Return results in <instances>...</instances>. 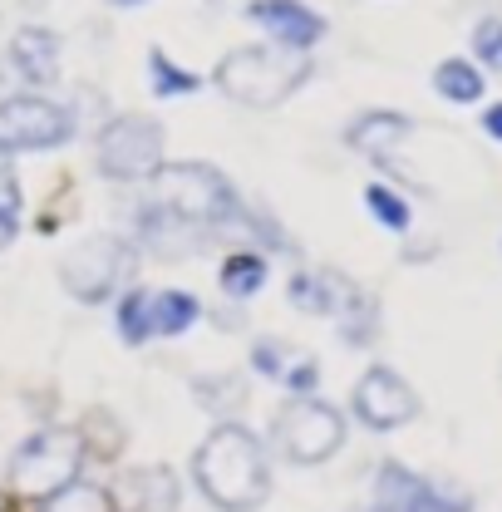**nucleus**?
Instances as JSON below:
<instances>
[{"instance_id":"f257e3e1","label":"nucleus","mask_w":502,"mask_h":512,"mask_svg":"<svg viewBox=\"0 0 502 512\" xmlns=\"http://www.w3.org/2000/svg\"><path fill=\"white\" fill-rule=\"evenodd\" d=\"M192 478L217 512H256L271 493L266 448L242 424H217L192 453Z\"/></svg>"},{"instance_id":"f03ea898","label":"nucleus","mask_w":502,"mask_h":512,"mask_svg":"<svg viewBox=\"0 0 502 512\" xmlns=\"http://www.w3.org/2000/svg\"><path fill=\"white\" fill-rule=\"evenodd\" d=\"M153 207L188 222V227H227L242 217V197L232 188L227 173H217L212 163H163L153 178Z\"/></svg>"},{"instance_id":"7ed1b4c3","label":"nucleus","mask_w":502,"mask_h":512,"mask_svg":"<svg viewBox=\"0 0 502 512\" xmlns=\"http://www.w3.org/2000/svg\"><path fill=\"white\" fill-rule=\"evenodd\" d=\"M306 79H311V60L296 50H281V45L232 50L217 60V74H212V84L247 109H271V104L291 99Z\"/></svg>"},{"instance_id":"20e7f679","label":"nucleus","mask_w":502,"mask_h":512,"mask_svg":"<svg viewBox=\"0 0 502 512\" xmlns=\"http://www.w3.org/2000/svg\"><path fill=\"white\" fill-rule=\"evenodd\" d=\"M79 468H84V439L74 429H40V434H30L25 444L15 448L10 488H15V498L45 503L60 488L79 483Z\"/></svg>"},{"instance_id":"39448f33","label":"nucleus","mask_w":502,"mask_h":512,"mask_svg":"<svg viewBox=\"0 0 502 512\" xmlns=\"http://www.w3.org/2000/svg\"><path fill=\"white\" fill-rule=\"evenodd\" d=\"M94 158H99V173L114 178V183H143L163 168V128L153 119H109L99 128V143H94Z\"/></svg>"},{"instance_id":"423d86ee","label":"nucleus","mask_w":502,"mask_h":512,"mask_svg":"<svg viewBox=\"0 0 502 512\" xmlns=\"http://www.w3.org/2000/svg\"><path fill=\"white\" fill-rule=\"evenodd\" d=\"M276 444L281 453L291 458V463H301V468H311V463H325L335 448L345 444V419H340V409L335 404H325V399H291L281 414H276Z\"/></svg>"},{"instance_id":"0eeeda50","label":"nucleus","mask_w":502,"mask_h":512,"mask_svg":"<svg viewBox=\"0 0 502 512\" xmlns=\"http://www.w3.org/2000/svg\"><path fill=\"white\" fill-rule=\"evenodd\" d=\"M128 271H133V252H128L124 237H89V242H79L74 252L64 256L60 266L64 291L79 296L84 306L109 301L128 281Z\"/></svg>"},{"instance_id":"6e6552de","label":"nucleus","mask_w":502,"mask_h":512,"mask_svg":"<svg viewBox=\"0 0 502 512\" xmlns=\"http://www.w3.org/2000/svg\"><path fill=\"white\" fill-rule=\"evenodd\" d=\"M74 128H79V119L64 104L45 99V94L0 99V148L5 153H15V148H35V153L60 148V143L74 138Z\"/></svg>"},{"instance_id":"1a4fd4ad","label":"nucleus","mask_w":502,"mask_h":512,"mask_svg":"<svg viewBox=\"0 0 502 512\" xmlns=\"http://www.w3.org/2000/svg\"><path fill=\"white\" fill-rule=\"evenodd\" d=\"M473 503L453 488H443L434 478L404 468V463H384L375 473V512H468Z\"/></svg>"},{"instance_id":"9d476101","label":"nucleus","mask_w":502,"mask_h":512,"mask_svg":"<svg viewBox=\"0 0 502 512\" xmlns=\"http://www.w3.org/2000/svg\"><path fill=\"white\" fill-rule=\"evenodd\" d=\"M419 414V394L409 389L404 375H394L389 365H375V370H365L360 384H355V419L365 424V429H404L409 419Z\"/></svg>"},{"instance_id":"9b49d317","label":"nucleus","mask_w":502,"mask_h":512,"mask_svg":"<svg viewBox=\"0 0 502 512\" xmlns=\"http://www.w3.org/2000/svg\"><path fill=\"white\" fill-rule=\"evenodd\" d=\"M247 20L261 25L281 50H296V55H306L315 40L325 35V20L315 15L311 5H301V0H251Z\"/></svg>"},{"instance_id":"f8f14e48","label":"nucleus","mask_w":502,"mask_h":512,"mask_svg":"<svg viewBox=\"0 0 502 512\" xmlns=\"http://www.w3.org/2000/svg\"><path fill=\"white\" fill-rule=\"evenodd\" d=\"M109 498L114 512H178V478L173 468H128Z\"/></svg>"},{"instance_id":"ddd939ff","label":"nucleus","mask_w":502,"mask_h":512,"mask_svg":"<svg viewBox=\"0 0 502 512\" xmlns=\"http://www.w3.org/2000/svg\"><path fill=\"white\" fill-rule=\"evenodd\" d=\"M60 35L45 30V25H25L15 40H10V64L25 84H55L60 79Z\"/></svg>"},{"instance_id":"4468645a","label":"nucleus","mask_w":502,"mask_h":512,"mask_svg":"<svg viewBox=\"0 0 502 512\" xmlns=\"http://www.w3.org/2000/svg\"><path fill=\"white\" fill-rule=\"evenodd\" d=\"M414 133V119H404V114H389V109H370V114H360L355 124H350V148H360L365 158H375V163H394V148L404 143Z\"/></svg>"},{"instance_id":"2eb2a0df","label":"nucleus","mask_w":502,"mask_h":512,"mask_svg":"<svg viewBox=\"0 0 502 512\" xmlns=\"http://www.w3.org/2000/svg\"><path fill=\"white\" fill-rule=\"evenodd\" d=\"M202 316V301L188 291H153V335H183Z\"/></svg>"},{"instance_id":"dca6fc26","label":"nucleus","mask_w":502,"mask_h":512,"mask_svg":"<svg viewBox=\"0 0 502 512\" xmlns=\"http://www.w3.org/2000/svg\"><path fill=\"white\" fill-rule=\"evenodd\" d=\"M434 89L448 104H478L483 99V69L468 60H443L434 69Z\"/></svg>"},{"instance_id":"f3484780","label":"nucleus","mask_w":502,"mask_h":512,"mask_svg":"<svg viewBox=\"0 0 502 512\" xmlns=\"http://www.w3.org/2000/svg\"><path fill=\"white\" fill-rule=\"evenodd\" d=\"M266 286V261L256 252H232L222 261V291L227 296H237V301H247Z\"/></svg>"},{"instance_id":"a211bd4d","label":"nucleus","mask_w":502,"mask_h":512,"mask_svg":"<svg viewBox=\"0 0 502 512\" xmlns=\"http://www.w3.org/2000/svg\"><path fill=\"white\" fill-rule=\"evenodd\" d=\"M119 335H124V345H143V340H153V291H128L124 301H119Z\"/></svg>"},{"instance_id":"6ab92c4d","label":"nucleus","mask_w":502,"mask_h":512,"mask_svg":"<svg viewBox=\"0 0 502 512\" xmlns=\"http://www.w3.org/2000/svg\"><path fill=\"white\" fill-rule=\"evenodd\" d=\"M148 84H153V94H163V99H183V94H197V74L183 69V64H173L163 50H153L148 55Z\"/></svg>"},{"instance_id":"aec40b11","label":"nucleus","mask_w":502,"mask_h":512,"mask_svg":"<svg viewBox=\"0 0 502 512\" xmlns=\"http://www.w3.org/2000/svg\"><path fill=\"white\" fill-rule=\"evenodd\" d=\"M40 512H114V498L99 483H69L55 498H45Z\"/></svg>"},{"instance_id":"412c9836","label":"nucleus","mask_w":502,"mask_h":512,"mask_svg":"<svg viewBox=\"0 0 502 512\" xmlns=\"http://www.w3.org/2000/svg\"><path fill=\"white\" fill-rule=\"evenodd\" d=\"M365 202H370V212H375L379 227H389V232H409V202H404L394 188L370 183V188H365Z\"/></svg>"},{"instance_id":"4be33fe9","label":"nucleus","mask_w":502,"mask_h":512,"mask_svg":"<svg viewBox=\"0 0 502 512\" xmlns=\"http://www.w3.org/2000/svg\"><path fill=\"white\" fill-rule=\"evenodd\" d=\"M197 399L212 409V414H227V409H242L247 404V384L237 380V375H217V380H197Z\"/></svg>"},{"instance_id":"5701e85b","label":"nucleus","mask_w":502,"mask_h":512,"mask_svg":"<svg viewBox=\"0 0 502 512\" xmlns=\"http://www.w3.org/2000/svg\"><path fill=\"white\" fill-rule=\"evenodd\" d=\"M473 55H478V64H488L493 74H502V20L498 15H488V20L473 25Z\"/></svg>"},{"instance_id":"b1692460","label":"nucleus","mask_w":502,"mask_h":512,"mask_svg":"<svg viewBox=\"0 0 502 512\" xmlns=\"http://www.w3.org/2000/svg\"><path fill=\"white\" fill-rule=\"evenodd\" d=\"M251 365H256V375L281 380V375H286V345H281V340H256V345H251Z\"/></svg>"},{"instance_id":"393cba45","label":"nucleus","mask_w":502,"mask_h":512,"mask_svg":"<svg viewBox=\"0 0 502 512\" xmlns=\"http://www.w3.org/2000/svg\"><path fill=\"white\" fill-rule=\"evenodd\" d=\"M0 217H20V183H15V163L0 148Z\"/></svg>"},{"instance_id":"a878e982","label":"nucleus","mask_w":502,"mask_h":512,"mask_svg":"<svg viewBox=\"0 0 502 512\" xmlns=\"http://www.w3.org/2000/svg\"><path fill=\"white\" fill-rule=\"evenodd\" d=\"M315 380H320V365H315V360H296V365H286V375H281V384H286L296 399L315 394Z\"/></svg>"},{"instance_id":"bb28decb","label":"nucleus","mask_w":502,"mask_h":512,"mask_svg":"<svg viewBox=\"0 0 502 512\" xmlns=\"http://www.w3.org/2000/svg\"><path fill=\"white\" fill-rule=\"evenodd\" d=\"M483 128H488L493 138H502V104H493V109L483 114Z\"/></svg>"},{"instance_id":"cd10ccee","label":"nucleus","mask_w":502,"mask_h":512,"mask_svg":"<svg viewBox=\"0 0 502 512\" xmlns=\"http://www.w3.org/2000/svg\"><path fill=\"white\" fill-rule=\"evenodd\" d=\"M15 242V217H0V252Z\"/></svg>"},{"instance_id":"c85d7f7f","label":"nucleus","mask_w":502,"mask_h":512,"mask_svg":"<svg viewBox=\"0 0 502 512\" xmlns=\"http://www.w3.org/2000/svg\"><path fill=\"white\" fill-rule=\"evenodd\" d=\"M114 5H143V0H114Z\"/></svg>"},{"instance_id":"c756f323","label":"nucleus","mask_w":502,"mask_h":512,"mask_svg":"<svg viewBox=\"0 0 502 512\" xmlns=\"http://www.w3.org/2000/svg\"><path fill=\"white\" fill-rule=\"evenodd\" d=\"M0 512H5V498H0Z\"/></svg>"}]
</instances>
